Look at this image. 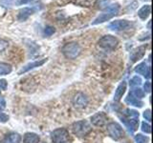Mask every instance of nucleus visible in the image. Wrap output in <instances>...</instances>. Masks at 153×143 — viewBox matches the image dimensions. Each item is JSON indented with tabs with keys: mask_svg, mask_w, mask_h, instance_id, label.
I'll use <instances>...</instances> for the list:
<instances>
[{
	"mask_svg": "<svg viewBox=\"0 0 153 143\" xmlns=\"http://www.w3.org/2000/svg\"><path fill=\"white\" fill-rule=\"evenodd\" d=\"M120 9H121V7H120V5L118 3L110 4L109 6H107L103 10V12L99 16L95 18V20L92 22V25H98V24H102L110 20V19L113 18L115 15H117L119 13Z\"/></svg>",
	"mask_w": 153,
	"mask_h": 143,
	"instance_id": "f257e3e1",
	"label": "nucleus"
},
{
	"mask_svg": "<svg viewBox=\"0 0 153 143\" xmlns=\"http://www.w3.org/2000/svg\"><path fill=\"white\" fill-rule=\"evenodd\" d=\"M81 52V48L76 42L67 43L62 48V54L68 59H76Z\"/></svg>",
	"mask_w": 153,
	"mask_h": 143,
	"instance_id": "f03ea898",
	"label": "nucleus"
},
{
	"mask_svg": "<svg viewBox=\"0 0 153 143\" xmlns=\"http://www.w3.org/2000/svg\"><path fill=\"white\" fill-rule=\"evenodd\" d=\"M72 129H73V132L75 135L80 137L88 135L91 132V130H92L91 125L86 120H80L78 122H75L73 124V126H72Z\"/></svg>",
	"mask_w": 153,
	"mask_h": 143,
	"instance_id": "7ed1b4c3",
	"label": "nucleus"
},
{
	"mask_svg": "<svg viewBox=\"0 0 153 143\" xmlns=\"http://www.w3.org/2000/svg\"><path fill=\"white\" fill-rule=\"evenodd\" d=\"M98 44L100 47H102V49L112 51L117 48V46L119 44V40L115 36L107 35H104L100 38L98 42Z\"/></svg>",
	"mask_w": 153,
	"mask_h": 143,
	"instance_id": "20e7f679",
	"label": "nucleus"
},
{
	"mask_svg": "<svg viewBox=\"0 0 153 143\" xmlns=\"http://www.w3.org/2000/svg\"><path fill=\"white\" fill-rule=\"evenodd\" d=\"M51 139L54 143H67L70 139L69 132L66 129H56L51 133Z\"/></svg>",
	"mask_w": 153,
	"mask_h": 143,
	"instance_id": "39448f33",
	"label": "nucleus"
},
{
	"mask_svg": "<svg viewBox=\"0 0 153 143\" xmlns=\"http://www.w3.org/2000/svg\"><path fill=\"white\" fill-rule=\"evenodd\" d=\"M107 132H108V135L115 140L121 139V138L123 137V135H124L123 128L117 122L109 123L107 125Z\"/></svg>",
	"mask_w": 153,
	"mask_h": 143,
	"instance_id": "423d86ee",
	"label": "nucleus"
},
{
	"mask_svg": "<svg viewBox=\"0 0 153 143\" xmlns=\"http://www.w3.org/2000/svg\"><path fill=\"white\" fill-rule=\"evenodd\" d=\"M129 27H131V22L126 20V19H118V20L112 21L108 25V29L114 32H120L126 30Z\"/></svg>",
	"mask_w": 153,
	"mask_h": 143,
	"instance_id": "0eeeda50",
	"label": "nucleus"
},
{
	"mask_svg": "<svg viewBox=\"0 0 153 143\" xmlns=\"http://www.w3.org/2000/svg\"><path fill=\"white\" fill-rule=\"evenodd\" d=\"M88 97L83 93H76L73 97V104L76 109H83L88 105Z\"/></svg>",
	"mask_w": 153,
	"mask_h": 143,
	"instance_id": "6e6552de",
	"label": "nucleus"
},
{
	"mask_svg": "<svg viewBox=\"0 0 153 143\" xmlns=\"http://www.w3.org/2000/svg\"><path fill=\"white\" fill-rule=\"evenodd\" d=\"M36 7H25V8H22L18 11L17 13V20L23 22V21H26L27 19L30 17L31 15H33V13L36 12Z\"/></svg>",
	"mask_w": 153,
	"mask_h": 143,
	"instance_id": "1a4fd4ad",
	"label": "nucleus"
},
{
	"mask_svg": "<svg viewBox=\"0 0 153 143\" xmlns=\"http://www.w3.org/2000/svg\"><path fill=\"white\" fill-rule=\"evenodd\" d=\"M146 45L139 46L135 48L134 50H132L130 52V61L132 63H135L138 60L142 59L146 54Z\"/></svg>",
	"mask_w": 153,
	"mask_h": 143,
	"instance_id": "9d476101",
	"label": "nucleus"
},
{
	"mask_svg": "<svg viewBox=\"0 0 153 143\" xmlns=\"http://www.w3.org/2000/svg\"><path fill=\"white\" fill-rule=\"evenodd\" d=\"M61 4H66V3H71L76 5V6H80V7H85V8H89L92 7L96 4L97 0H59Z\"/></svg>",
	"mask_w": 153,
	"mask_h": 143,
	"instance_id": "9b49d317",
	"label": "nucleus"
},
{
	"mask_svg": "<svg viewBox=\"0 0 153 143\" xmlns=\"http://www.w3.org/2000/svg\"><path fill=\"white\" fill-rule=\"evenodd\" d=\"M106 121H107V116L102 112L95 114L94 116L91 117V122H92V124L98 127L104 125V124L106 123Z\"/></svg>",
	"mask_w": 153,
	"mask_h": 143,
	"instance_id": "f8f14e48",
	"label": "nucleus"
},
{
	"mask_svg": "<svg viewBox=\"0 0 153 143\" xmlns=\"http://www.w3.org/2000/svg\"><path fill=\"white\" fill-rule=\"evenodd\" d=\"M135 72L139 74H143L146 78L149 79L151 77L150 75V68L146 65V62H142V63L138 64L135 67Z\"/></svg>",
	"mask_w": 153,
	"mask_h": 143,
	"instance_id": "ddd939ff",
	"label": "nucleus"
},
{
	"mask_svg": "<svg viewBox=\"0 0 153 143\" xmlns=\"http://www.w3.org/2000/svg\"><path fill=\"white\" fill-rule=\"evenodd\" d=\"M122 119V121L126 124V126L128 128V130L131 133L137 130L138 125H139V119L138 118H128V117H122L120 116Z\"/></svg>",
	"mask_w": 153,
	"mask_h": 143,
	"instance_id": "4468645a",
	"label": "nucleus"
},
{
	"mask_svg": "<svg viewBox=\"0 0 153 143\" xmlns=\"http://www.w3.org/2000/svg\"><path fill=\"white\" fill-rule=\"evenodd\" d=\"M46 61H47V59L44 58V59H41V60H37V61H35V62H32V63H29V64L24 66L23 68L18 72V74H25V73H27V72H29L30 70H33V69L36 68V67H40V66H42L43 64H44Z\"/></svg>",
	"mask_w": 153,
	"mask_h": 143,
	"instance_id": "2eb2a0df",
	"label": "nucleus"
},
{
	"mask_svg": "<svg viewBox=\"0 0 153 143\" xmlns=\"http://www.w3.org/2000/svg\"><path fill=\"white\" fill-rule=\"evenodd\" d=\"M126 82L123 81V82L117 87L116 92H115V94H114L115 101H119V100L123 97V95L126 93Z\"/></svg>",
	"mask_w": 153,
	"mask_h": 143,
	"instance_id": "dca6fc26",
	"label": "nucleus"
},
{
	"mask_svg": "<svg viewBox=\"0 0 153 143\" xmlns=\"http://www.w3.org/2000/svg\"><path fill=\"white\" fill-rule=\"evenodd\" d=\"M150 12H151L150 5H145V6H143L138 11V16L140 17L142 20H146V19L149 16Z\"/></svg>",
	"mask_w": 153,
	"mask_h": 143,
	"instance_id": "f3484780",
	"label": "nucleus"
},
{
	"mask_svg": "<svg viewBox=\"0 0 153 143\" xmlns=\"http://www.w3.org/2000/svg\"><path fill=\"white\" fill-rule=\"evenodd\" d=\"M40 140L39 136L33 133H26L23 138V143H38Z\"/></svg>",
	"mask_w": 153,
	"mask_h": 143,
	"instance_id": "a211bd4d",
	"label": "nucleus"
},
{
	"mask_svg": "<svg viewBox=\"0 0 153 143\" xmlns=\"http://www.w3.org/2000/svg\"><path fill=\"white\" fill-rule=\"evenodd\" d=\"M20 141H21V136L18 133H13L5 137L1 141V143H20Z\"/></svg>",
	"mask_w": 153,
	"mask_h": 143,
	"instance_id": "6ab92c4d",
	"label": "nucleus"
},
{
	"mask_svg": "<svg viewBox=\"0 0 153 143\" xmlns=\"http://www.w3.org/2000/svg\"><path fill=\"white\" fill-rule=\"evenodd\" d=\"M126 102L129 105H132V106H135V107H139V108H141L143 107V103L141 101L140 99H138L136 97H134L133 95L131 94H129L127 95V97L126 98Z\"/></svg>",
	"mask_w": 153,
	"mask_h": 143,
	"instance_id": "aec40b11",
	"label": "nucleus"
},
{
	"mask_svg": "<svg viewBox=\"0 0 153 143\" xmlns=\"http://www.w3.org/2000/svg\"><path fill=\"white\" fill-rule=\"evenodd\" d=\"M12 70L13 68L10 64L4 63V62H0V75L9 74L12 72Z\"/></svg>",
	"mask_w": 153,
	"mask_h": 143,
	"instance_id": "412c9836",
	"label": "nucleus"
},
{
	"mask_svg": "<svg viewBox=\"0 0 153 143\" xmlns=\"http://www.w3.org/2000/svg\"><path fill=\"white\" fill-rule=\"evenodd\" d=\"M130 94L133 95L134 97H136L138 99H141V98H143V97H145V92H143L141 88H138V87L132 89Z\"/></svg>",
	"mask_w": 153,
	"mask_h": 143,
	"instance_id": "4be33fe9",
	"label": "nucleus"
},
{
	"mask_svg": "<svg viewBox=\"0 0 153 143\" xmlns=\"http://www.w3.org/2000/svg\"><path fill=\"white\" fill-rule=\"evenodd\" d=\"M124 116L128 118H139V113L135 110L131 109H126L124 110Z\"/></svg>",
	"mask_w": 153,
	"mask_h": 143,
	"instance_id": "5701e85b",
	"label": "nucleus"
},
{
	"mask_svg": "<svg viewBox=\"0 0 153 143\" xmlns=\"http://www.w3.org/2000/svg\"><path fill=\"white\" fill-rule=\"evenodd\" d=\"M142 84V79L140 76H134V77L131 78L130 80V86L131 87H138V86H140Z\"/></svg>",
	"mask_w": 153,
	"mask_h": 143,
	"instance_id": "b1692460",
	"label": "nucleus"
},
{
	"mask_svg": "<svg viewBox=\"0 0 153 143\" xmlns=\"http://www.w3.org/2000/svg\"><path fill=\"white\" fill-rule=\"evenodd\" d=\"M135 141L136 143H147L148 137L146 136H143L142 133H138L135 136Z\"/></svg>",
	"mask_w": 153,
	"mask_h": 143,
	"instance_id": "393cba45",
	"label": "nucleus"
},
{
	"mask_svg": "<svg viewBox=\"0 0 153 143\" xmlns=\"http://www.w3.org/2000/svg\"><path fill=\"white\" fill-rule=\"evenodd\" d=\"M56 32V29L53 26H46L44 29V35L46 36H51Z\"/></svg>",
	"mask_w": 153,
	"mask_h": 143,
	"instance_id": "a878e982",
	"label": "nucleus"
},
{
	"mask_svg": "<svg viewBox=\"0 0 153 143\" xmlns=\"http://www.w3.org/2000/svg\"><path fill=\"white\" fill-rule=\"evenodd\" d=\"M1 3L5 8H11L13 6V4L16 3V0H0Z\"/></svg>",
	"mask_w": 153,
	"mask_h": 143,
	"instance_id": "bb28decb",
	"label": "nucleus"
},
{
	"mask_svg": "<svg viewBox=\"0 0 153 143\" xmlns=\"http://www.w3.org/2000/svg\"><path fill=\"white\" fill-rule=\"evenodd\" d=\"M9 46V41L3 38H0V52L5 51Z\"/></svg>",
	"mask_w": 153,
	"mask_h": 143,
	"instance_id": "cd10ccee",
	"label": "nucleus"
},
{
	"mask_svg": "<svg viewBox=\"0 0 153 143\" xmlns=\"http://www.w3.org/2000/svg\"><path fill=\"white\" fill-rule=\"evenodd\" d=\"M142 131L145 132L146 133H151V126L146 122L142 123Z\"/></svg>",
	"mask_w": 153,
	"mask_h": 143,
	"instance_id": "c85d7f7f",
	"label": "nucleus"
},
{
	"mask_svg": "<svg viewBox=\"0 0 153 143\" xmlns=\"http://www.w3.org/2000/svg\"><path fill=\"white\" fill-rule=\"evenodd\" d=\"M110 5V0H99V8L104 10Z\"/></svg>",
	"mask_w": 153,
	"mask_h": 143,
	"instance_id": "c756f323",
	"label": "nucleus"
},
{
	"mask_svg": "<svg viewBox=\"0 0 153 143\" xmlns=\"http://www.w3.org/2000/svg\"><path fill=\"white\" fill-rule=\"evenodd\" d=\"M143 117L146 118V120L147 121H151V111L150 109H147L143 112Z\"/></svg>",
	"mask_w": 153,
	"mask_h": 143,
	"instance_id": "7c9ffc66",
	"label": "nucleus"
},
{
	"mask_svg": "<svg viewBox=\"0 0 153 143\" xmlns=\"http://www.w3.org/2000/svg\"><path fill=\"white\" fill-rule=\"evenodd\" d=\"M8 120H9V116H7V114L5 113L0 112V122L5 123V122H7Z\"/></svg>",
	"mask_w": 153,
	"mask_h": 143,
	"instance_id": "2f4dec72",
	"label": "nucleus"
},
{
	"mask_svg": "<svg viewBox=\"0 0 153 143\" xmlns=\"http://www.w3.org/2000/svg\"><path fill=\"white\" fill-rule=\"evenodd\" d=\"M8 83L5 79H0V90H6Z\"/></svg>",
	"mask_w": 153,
	"mask_h": 143,
	"instance_id": "473e14b6",
	"label": "nucleus"
},
{
	"mask_svg": "<svg viewBox=\"0 0 153 143\" xmlns=\"http://www.w3.org/2000/svg\"><path fill=\"white\" fill-rule=\"evenodd\" d=\"M143 88H145V91L146 93H150L151 91V83L149 82V81H146V82L145 83V85H143Z\"/></svg>",
	"mask_w": 153,
	"mask_h": 143,
	"instance_id": "72a5a7b5",
	"label": "nucleus"
},
{
	"mask_svg": "<svg viewBox=\"0 0 153 143\" xmlns=\"http://www.w3.org/2000/svg\"><path fill=\"white\" fill-rule=\"evenodd\" d=\"M32 0H18L17 1V4H19V5H22V4H27V3H29V2H31Z\"/></svg>",
	"mask_w": 153,
	"mask_h": 143,
	"instance_id": "f704fd0d",
	"label": "nucleus"
},
{
	"mask_svg": "<svg viewBox=\"0 0 153 143\" xmlns=\"http://www.w3.org/2000/svg\"><path fill=\"white\" fill-rule=\"evenodd\" d=\"M142 1H149V0H142Z\"/></svg>",
	"mask_w": 153,
	"mask_h": 143,
	"instance_id": "c9c22d12",
	"label": "nucleus"
},
{
	"mask_svg": "<svg viewBox=\"0 0 153 143\" xmlns=\"http://www.w3.org/2000/svg\"><path fill=\"white\" fill-rule=\"evenodd\" d=\"M0 95H1V92H0Z\"/></svg>",
	"mask_w": 153,
	"mask_h": 143,
	"instance_id": "e433bc0d",
	"label": "nucleus"
}]
</instances>
